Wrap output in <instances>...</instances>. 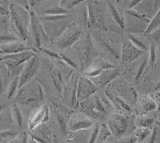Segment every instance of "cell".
Wrapping results in <instances>:
<instances>
[{"mask_svg": "<svg viewBox=\"0 0 160 143\" xmlns=\"http://www.w3.org/2000/svg\"><path fill=\"white\" fill-rule=\"evenodd\" d=\"M28 138H29L28 132L25 131H20L11 143H28Z\"/></svg>", "mask_w": 160, "mask_h": 143, "instance_id": "cell-42", "label": "cell"}, {"mask_svg": "<svg viewBox=\"0 0 160 143\" xmlns=\"http://www.w3.org/2000/svg\"><path fill=\"white\" fill-rule=\"evenodd\" d=\"M15 104L27 109L37 110L44 105L45 93L42 84L36 78L18 90L15 95Z\"/></svg>", "mask_w": 160, "mask_h": 143, "instance_id": "cell-1", "label": "cell"}, {"mask_svg": "<svg viewBox=\"0 0 160 143\" xmlns=\"http://www.w3.org/2000/svg\"><path fill=\"white\" fill-rule=\"evenodd\" d=\"M55 116L56 118L57 126L59 130V132L63 135L68 136L69 132L68 131V121L66 120L65 115H63L61 113V111L58 110V111H55Z\"/></svg>", "mask_w": 160, "mask_h": 143, "instance_id": "cell-30", "label": "cell"}, {"mask_svg": "<svg viewBox=\"0 0 160 143\" xmlns=\"http://www.w3.org/2000/svg\"><path fill=\"white\" fill-rule=\"evenodd\" d=\"M122 74V71L119 69L117 68H114V69L106 70L103 71L100 74H98V76L95 77V78H90L91 80L93 83L95 84V86L97 88H104L110 83H111L115 78L120 76Z\"/></svg>", "mask_w": 160, "mask_h": 143, "instance_id": "cell-17", "label": "cell"}, {"mask_svg": "<svg viewBox=\"0 0 160 143\" xmlns=\"http://www.w3.org/2000/svg\"><path fill=\"white\" fill-rule=\"evenodd\" d=\"M60 7H62L65 8L66 10H68V11H69V10L71 9H73V8H75V7H77V6L79 5L80 3H82V1H70V0H68V1H60Z\"/></svg>", "mask_w": 160, "mask_h": 143, "instance_id": "cell-41", "label": "cell"}, {"mask_svg": "<svg viewBox=\"0 0 160 143\" xmlns=\"http://www.w3.org/2000/svg\"><path fill=\"white\" fill-rule=\"evenodd\" d=\"M160 11H158L156 15L153 17L151 20H150V22L148 24L147 29H146L145 32L143 33L142 36L147 37L148 35H149L150 34L153 33L154 31H157V30L159 29V25H160Z\"/></svg>", "mask_w": 160, "mask_h": 143, "instance_id": "cell-31", "label": "cell"}, {"mask_svg": "<svg viewBox=\"0 0 160 143\" xmlns=\"http://www.w3.org/2000/svg\"><path fill=\"white\" fill-rule=\"evenodd\" d=\"M40 67H41V62L37 54H35V56L26 62L23 70L19 75L18 89L35 78V75L39 71Z\"/></svg>", "mask_w": 160, "mask_h": 143, "instance_id": "cell-14", "label": "cell"}, {"mask_svg": "<svg viewBox=\"0 0 160 143\" xmlns=\"http://www.w3.org/2000/svg\"><path fill=\"white\" fill-rule=\"evenodd\" d=\"M11 117H12L13 122L14 125L16 127L18 130L21 131H24V127H25L26 121L24 115L22 114V111L18 105L15 103L11 104Z\"/></svg>", "mask_w": 160, "mask_h": 143, "instance_id": "cell-24", "label": "cell"}, {"mask_svg": "<svg viewBox=\"0 0 160 143\" xmlns=\"http://www.w3.org/2000/svg\"><path fill=\"white\" fill-rule=\"evenodd\" d=\"M37 54V51L33 50L22 51L14 54L2 55L0 62H2L9 71L11 78L19 77L24 68L26 62Z\"/></svg>", "mask_w": 160, "mask_h": 143, "instance_id": "cell-6", "label": "cell"}, {"mask_svg": "<svg viewBox=\"0 0 160 143\" xmlns=\"http://www.w3.org/2000/svg\"><path fill=\"white\" fill-rule=\"evenodd\" d=\"M137 143H139V142H137Z\"/></svg>", "mask_w": 160, "mask_h": 143, "instance_id": "cell-50", "label": "cell"}, {"mask_svg": "<svg viewBox=\"0 0 160 143\" xmlns=\"http://www.w3.org/2000/svg\"><path fill=\"white\" fill-rule=\"evenodd\" d=\"M98 129H99V123H95L93 125V126L91 128V131L88 134V143H95V140L97 138V135H98Z\"/></svg>", "mask_w": 160, "mask_h": 143, "instance_id": "cell-39", "label": "cell"}, {"mask_svg": "<svg viewBox=\"0 0 160 143\" xmlns=\"http://www.w3.org/2000/svg\"><path fill=\"white\" fill-rule=\"evenodd\" d=\"M128 38L130 42L135 46L137 48L141 50L142 51H148V45L143 39L140 38L138 35H132V34H128Z\"/></svg>", "mask_w": 160, "mask_h": 143, "instance_id": "cell-35", "label": "cell"}, {"mask_svg": "<svg viewBox=\"0 0 160 143\" xmlns=\"http://www.w3.org/2000/svg\"><path fill=\"white\" fill-rule=\"evenodd\" d=\"M151 133V129L137 127L134 132V135L136 137L137 141L139 143H146L148 141Z\"/></svg>", "mask_w": 160, "mask_h": 143, "instance_id": "cell-33", "label": "cell"}, {"mask_svg": "<svg viewBox=\"0 0 160 143\" xmlns=\"http://www.w3.org/2000/svg\"><path fill=\"white\" fill-rule=\"evenodd\" d=\"M108 10L110 17L117 27H118L122 31L125 30V22L124 16L118 11L116 3L115 2H108Z\"/></svg>", "mask_w": 160, "mask_h": 143, "instance_id": "cell-23", "label": "cell"}, {"mask_svg": "<svg viewBox=\"0 0 160 143\" xmlns=\"http://www.w3.org/2000/svg\"><path fill=\"white\" fill-rule=\"evenodd\" d=\"M156 55H157V51H156V44L155 43H151L149 48V56H148V64H149L150 67H153L156 61Z\"/></svg>", "mask_w": 160, "mask_h": 143, "instance_id": "cell-38", "label": "cell"}, {"mask_svg": "<svg viewBox=\"0 0 160 143\" xmlns=\"http://www.w3.org/2000/svg\"><path fill=\"white\" fill-rule=\"evenodd\" d=\"M108 91L123 99L131 107L136 103L138 100V94L135 88L125 81L117 84L115 86V89L108 90Z\"/></svg>", "mask_w": 160, "mask_h": 143, "instance_id": "cell-15", "label": "cell"}, {"mask_svg": "<svg viewBox=\"0 0 160 143\" xmlns=\"http://www.w3.org/2000/svg\"><path fill=\"white\" fill-rule=\"evenodd\" d=\"M111 136L118 140L125 136L129 129V118L127 114H111L106 123Z\"/></svg>", "mask_w": 160, "mask_h": 143, "instance_id": "cell-10", "label": "cell"}, {"mask_svg": "<svg viewBox=\"0 0 160 143\" xmlns=\"http://www.w3.org/2000/svg\"><path fill=\"white\" fill-rule=\"evenodd\" d=\"M111 137V134L108 130L106 123L99 124V129H98V135L95 140V143H103L105 142L108 138Z\"/></svg>", "mask_w": 160, "mask_h": 143, "instance_id": "cell-36", "label": "cell"}, {"mask_svg": "<svg viewBox=\"0 0 160 143\" xmlns=\"http://www.w3.org/2000/svg\"><path fill=\"white\" fill-rule=\"evenodd\" d=\"M90 67H94L102 71H106V70L114 69V68H115V66L112 62H110L108 60L98 56L96 57L95 59L93 60L92 62L90 65Z\"/></svg>", "mask_w": 160, "mask_h": 143, "instance_id": "cell-29", "label": "cell"}, {"mask_svg": "<svg viewBox=\"0 0 160 143\" xmlns=\"http://www.w3.org/2000/svg\"><path fill=\"white\" fill-rule=\"evenodd\" d=\"M30 36L33 37V39L35 41V47L37 49L39 50L42 47L43 43H47L48 42H51L48 36L46 34L42 27V23L38 18L34 11H30Z\"/></svg>", "mask_w": 160, "mask_h": 143, "instance_id": "cell-11", "label": "cell"}, {"mask_svg": "<svg viewBox=\"0 0 160 143\" xmlns=\"http://www.w3.org/2000/svg\"><path fill=\"white\" fill-rule=\"evenodd\" d=\"M148 56L144 57L143 60H142V62L139 64L138 67V70H137L136 72V75H135V81H138L139 78H141L142 77V74H143L144 71H145L146 67L148 66Z\"/></svg>", "mask_w": 160, "mask_h": 143, "instance_id": "cell-40", "label": "cell"}, {"mask_svg": "<svg viewBox=\"0 0 160 143\" xmlns=\"http://www.w3.org/2000/svg\"><path fill=\"white\" fill-rule=\"evenodd\" d=\"M28 134L32 139L38 143H51L53 137L50 129L45 124L36 126L32 131H29Z\"/></svg>", "mask_w": 160, "mask_h": 143, "instance_id": "cell-21", "label": "cell"}, {"mask_svg": "<svg viewBox=\"0 0 160 143\" xmlns=\"http://www.w3.org/2000/svg\"><path fill=\"white\" fill-rule=\"evenodd\" d=\"M9 22L14 28V33L25 42L30 37V12L15 2H9Z\"/></svg>", "mask_w": 160, "mask_h": 143, "instance_id": "cell-2", "label": "cell"}, {"mask_svg": "<svg viewBox=\"0 0 160 143\" xmlns=\"http://www.w3.org/2000/svg\"><path fill=\"white\" fill-rule=\"evenodd\" d=\"M93 42H96L95 48L96 50H101L106 54H110L111 58L118 62L120 60V52L122 43L118 44L116 39H114L111 37L103 36L101 31L94 30V32L91 35Z\"/></svg>", "mask_w": 160, "mask_h": 143, "instance_id": "cell-7", "label": "cell"}, {"mask_svg": "<svg viewBox=\"0 0 160 143\" xmlns=\"http://www.w3.org/2000/svg\"><path fill=\"white\" fill-rule=\"evenodd\" d=\"M69 11L66 10L65 8L60 7V6H53L49 7L45 9L41 10V12L38 14V16H42V15H69Z\"/></svg>", "mask_w": 160, "mask_h": 143, "instance_id": "cell-28", "label": "cell"}, {"mask_svg": "<svg viewBox=\"0 0 160 143\" xmlns=\"http://www.w3.org/2000/svg\"><path fill=\"white\" fill-rule=\"evenodd\" d=\"M116 141H117V140L115 139V138H113L112 136H111V137H110V138L103 143H116Z\"/></svg>", "mask_w": 160, "mask_h": 143, "instance_id": "cell-46", "label": "cell"}, {"mask_svg": "<svg viewBox=\"0 0 160 143\" xmlns=\"http://www.w3.org/2000/svg\"><path fill=\"white\" fill-rule=\"evenodd\" d=\"M137 138L134 134H131V135L123 136L121 138L117 140L116 143H137Z\"/></svg>", "mask_w": 160, "mask_h": 143, "instance_id": "cell-43", "label": "cell"}, {"mask_svg": "<svg viewBox=\"0 0 160 143\" xmlns=\"http://www.w3.org/2000/svg\"><path fill=\"white\" fill-rule=\"evenodd\" d=\"M50 108L48 105L42 106L28 119V132L41 124H45L49 120Z\"/></svg>", "mask_w": 160, "mask_h": 143, "instance_id": "cell-18", "label": "cell"}, {"mask_svg": "<svg viewBox=\"0 0 160 143\" xmlns=\"http://www.w3.org/2000/svg\"><path fill=\"white\" fill-rule=\"evenodd\" d=\"M159 1H140L134 9L150 20L159 11Z\"/></svg>", "mask_w": 160, "mask_h": 143, "instance_id": "cell-20", "label": "cell"}, {"mask_svg": "<svg viewBox=\"0 0 160 143\" xmlns=\"http://www.w3.org/2000/svg\"><path fill=\"white\" fill-rule=\"evenodd\" d=\"M95 124L94 120L91 119L83 113H74L71 115L68 121V131L69 133H75L89 130Z\"/></svg>", "mask_w": 160, "mask_h": 143, "instance_id": "cell-12", "label": "cell"}, {"mask_svg": "<svg viewBox=\"0 0 160 143\" xmlns=\"http://www.w3.org/2000/svg\"><path fill=\"white\" fill-rule=\"evenodd\" d=\"M19 132L15 130L0 131V143H11Z\"/></svg>", "mask_w": 160, "mask_h": 143, "instance_id": "cell-37", "label": "cell"}, {"mask_svg": "<svg viewBox=\"0 0 160 143\" xmlns=\"http://www.w3.org/2000/svg\"><path fill=\"white\" fill-rule=\"evenodd\" d=\"M144 51L137 48L134 44L131 43L128 38L122 41L120 52V60L122 63L129 64L135 62L142 56Z\"/></svg>", "mask_w": 160, "mask_h": 143, "instance_id": "cell-16", "label": "cell"}, {"mask_svg": "<svg viewBox=\"0 0 160 143\" xmlns=\"http://www.w3.org/2000/svg\"><path fill=\"white\" fill-rule=\"evenodd\" d=\"M18 81H19V77H15L12 78L10 81V83L8 86V89L6 91V98L10 101L12 98H14L18 91Z\"/></svg>", "mask_w": 160, "mask_h": 143, "instance_id": "cell-34", "label": "cell"}, {"mask_svg": "<svg viewBox=\"0 0 160 143\" xmlns=\"http://www.w3.org/2000/svg\"><path fill=\"white\" fill-rule=\"evenodd\" d=\"M98 88L90 78L84 75H79L76 91V101L78 106H79L82 101L92 96L93 94H96Z\"/></svg>", "mask_w": 160, "mask_h": 143, "instance_id": "cell-13", "label": "cell"}, {"mask_svg": "<svg viewBox=\"0 0 160 143\" xmlns=\"http://www.w3.org/2000/svg\"><path fill=\"white\" fill-rule=\"evenodd\" d=\"M124 22H127L128 34L141 35L145 32L147 27L150 22V19L141 15L135 9L128 10L125 11Z\"/></svg>", "mask_w": 160, "mask_h": 143, "instance_id": "cell-9", "label": "cell"}, {"mask_svg": "<svg viewBox=\"0 0 160 143\" xmlns=\"http://www.w3.org/2000/svg\"><path fill=\"white\" fill-rule=\"evenodd\" d=\"M156 116L152 114H144L138 118H137L135 121L137 127H142V128H150L154 126L155 124Z\"/></svg>", "mask_w": 160, "mask_h": 143, "instance_id": "cell-27", "label": "cell"}, {"mask_svg": "<svg viewBox=\"0 0 160 143\" xmlns=\"http://www.w3.org/2000/svg\"><path fill=\"white\" fill-rule=\"evenodd\" d=\"M15 127L11 117V106L0 113V131L13 130Z\"/></svg>", "mask_w": 160, "mask_h": 143, "instance_id": "cell-25", "label": "cell"}, {"mask_svg": "<svg viewBox=\"0 0 160 143\" xmlns=\"http://www.w3.org/2000/svg\"><path fill=\"white\" fill-rule=\"evenodd\" d=\"M28 50L35 51V50L31 48L29 46L27 45L25 42H22V41H16V42L0 45V51H1V53H2V55L17 54V53L22 52V51H28Z\"/></svg>", "mask_w": 160, "mask_h": 143, "instance_id": "cell-22", "label": "cell"}, {"mask_svg": "<svg viewBox=\"0 0 160 143\" xmlns=\"http://www.w3.org/2000/svg\"><path fill=\"white\" fill-rule=\"evenodd\" d=\"M0 55H2V53H1V51H0Z\"/></svg>", "mask_w": 160, "mask_h": 143, "instance_id": "cell-49", "label": "cell"}, {"mask_svg": "<svg viewBox=\"0 0 160 143\" xmlns=\"http://www.w3.org/2000/svg\"><path fill=\"white\" fill-rule=\"evenodd\" d=\"M141 105L142 108L146 113L155 112L158 109V104L153 98H150L149 96H146L141 100Z\"/></svg>", "mask_w": 160, "mask_h": 143, "instance_id": "cell-32", "label": "cell"}, {"mask_svg": "<svg viewBox=\"0 0 160 143\" xmlns=\"http://www.w3.org/2000/svg\"><path fill=\"white\" fill-rule=\"evenodd\" d=\"M11 79L9 71L2 62H0V95L6 93Z\"/></svg>", "mask_w": 160, "mask_h": 143, "instance_id": "cell-26", "label": "cell"}, {"mask_svg": "<svg viewBox=\"0 0 160 143\" xmlns=\"http://www.w3.org/2000/svg\"><path fill=\"white\" fill-rule=\"evenodd\" d=\"M51 143H59V142H58V140L56 139V138H55V136H53V137H52V139H51Z\"/></svg>", "mask_w": 160, "mask_h": 143, "instance_id": "cell-47", "label": "cell"}, {"mask_svg": "<svg viewBox=\"0 0 160 143\" xmlns=\"http://www.w3.org/2000/svg\"><path fill=\"white\" fill-rule=\"evenodd\" d=\"M72 47L78 61V69L79 68L84 72L86 70H88L93 60L98 57V51L95 48L91 34L88 33L83 35Z\"/></svg>", "mask_w": 160, "mask_h": 143, "instance_id": "cell-4", "label": "cell"}, {"mask_svg": "<svg viewBox=\"0 0 160 143\" xmlns=\"http://www.w3.org/2000/svg\"><path fill=\"white\" fill-rule=\"evenodd\" d=\"M28 143H38V142H37L36 141H35L34 139H32V138H31V137L29 136V138H28Z\"/></svg>", "mask_w": 160, "mask_h": 143, "instance_id": "cell-48", "label": "cell"}, {"mask_svg": "<svg viewBox=\"0 0 160 143\" xmlns=\"http://www.w3.org/2000/svg\"><path fill=\"white\" fill-rule=\"evenodd\" d=\"M83 35L84 32L82 27L74 21L73 23L65 30L62 35L55 41H54V44L58 49L67 50L71 48L73 45H75L83 36Z\"/></svg>", "mask_w": 160, "mask_h": 143, "instance_id": "cell-8", "label": "cell"}, {"mask_svg": "<svg viewBox=\"0 0 160 143\" xmlns=\"http://www.w3.org/2000/svg\"><path fill=\"white\" fill-rule=\"evenodd\" d=\"M8 100L6 98H2L0 95V113L3 111L5 109L8 108L9 106V103H8Z\"/></svg>", "mask_w": 160, "mask_h": 143, "instance_id": "cell-45", "label": "cell"}, {"mask_svg": "<svg viewBox=\"0 0 160 143\" xmlns=\"http://www.w3.org/2000/svg\"><path fill=\"white\" fill-rule=\"evenodd\" d=\"M51 42H54L74 22L71 15L38 16Z\"/></svg>", "mask_w": 160, "mask_h": 143, "instance_id": "cell-3", "label": "cell"}, {"mask_svg": "<svg viewBox=\"0 0 160 143\" xmlns=\"http://www.w3.org/2000/svg\"><path fill=\"white\" fill-rule=\"evenodd\" d=\"M9 28V20L7 17L0 18V45L21 41L20 38Z\"/></svg>", "mask_w": 160, "mask_h": 143, "instance_id": "cell-19", "label": "cell"}, {"mask_svg": "<svg viewBox=\"0 0 160 143\" xmlns=\"http://www.w3.org/2000/svg\"><path fill=\"white\" fill-rule=\"evenodd\" d=\"M79 106L82 110L81 113L87 114L92 120L103 119L109 114L110 110L113 107L107 97L96 94L82 101Z\"/></svg>", "mask_w": 160, "mask_h": 143, "instance_id": "cell-5", "label": "cell"}, {"mask_svg": "<svg viewBox=\"0 0 160 143\" xmlns=\"http://www.w3.org/2000/svg\"><path fill=\"white\" fill-rule=\"evenodd\" d=\"M0 2V18L7 17L9 15V2Z\"/></svg>", "mask_w": 160, "mask_h": 143, "instance_id": "cell-44", "label": "cell"}]
</instances>
